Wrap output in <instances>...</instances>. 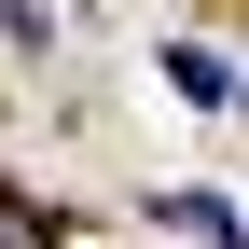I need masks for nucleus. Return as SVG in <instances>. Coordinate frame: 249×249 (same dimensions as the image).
Segmentation results:
<instances>
[{"label": "nucleus", "mask_w": 249, "mask_h": 249, "mask_svg": "<svg viewBox=\"0 0 249 249\" xmlns=\"http://www.w3.org/2000/svg\"><path fill=\"white\" fill-rule=\"evenodd\" d=\"M235 111H249V83H235Z\"/></svg>", "instance_id": "20e7f679"}, {"label": "nucleus", "mask_w": 249, "mask_h": 249, "mask_svg": "<svg viewBox=\"0 0 249 249\" xmlns=\"http://www.w3.org/2000/svg\"><path fill=\"white\" fill-rule=\"evenodd\" d=\"M0 249H55V208H42V194H14V180H0Z\"/></svg>", "instance_id": "7ed1b4c3"}, {"label": "nucleus", "mask_w": 249, "mask_h": 249, "mask_svg": "<svg viewBox=\"0 0 249 249\" xmlns=\"http://www.w3.org/2000/svg\"><path fill=\"white\" fill-rule=\"evenodd\" d=\"M166 97H194V111H208V97H235V70H222L208 42H166Z\"/></svg>", "instance_id": "f03ea898"}, {"label": "nucleus", "mask_w": 249, "mask_h": 249, "mask_svg": "<svg viewBox=\"0 0 249 249\" xmlns=\"http://www.w3.org/2000/svg\"><path fill=\"white\" fill-rule=\"evenodd\" d=\"M152 208H166V222H180V235H194V249H249V222H235V208H222V194H152Z\"/></svg>", "instance_id": "f257e3e1"}]
</instances>
